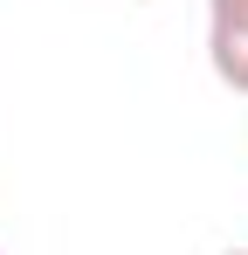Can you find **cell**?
<instances>
[{"mask_svg": "<svg viewBox=\"0 0 248 255\" xmlns=\"http://www.w3.org/2000/svg\"><path fill=\"white\" fill-rule=\"evenodd\" d=\"M207 62L235 97H248V0H207Z\"/></svg>", "mask_w": 248, "mask_h": 255, "instance_id": "cell-1", "label": "cell"}, {"mask_svg": "<svg viewBox=\"0 0 248 255\" xmlns=\"http://www.w3.org/2000/svg\"><path fill=\"white\" fill-rule=\"evenodd\" d=\"M221 255H248V249H221Z\"/></svg>", "mask_w": 248, "mask_h": 255, "instance_id": "cell-2", "label": "cell"}]
</instances>
